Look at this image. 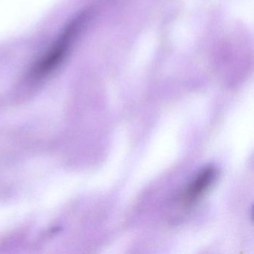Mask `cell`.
<instances>
[{"mask_svg":"<svg viewBox=\"0 0 254 254\" xmlns=\"http://www.w3.org/2000/svg\"><path fill=\"white\" fill-rule=\"evenodd\" d=\"M218 171L214 166L203 168L181 194V201L185 206H191L212 187Z\"/></svg>","mask_w":254,"mask_h":254,"instance_id":"6da1fadb","label":"cell"},{"mask_svg":"<svg viewBox=\"0 0 254 254\" xmlns=\"http://www.w3.org/2000/svg\"><path fill=\"white\" fill-rule=\"evenodd\" d=\"M75 31V24L66 29L60 40L56 43L54 47L51 49L48 55L45 56L44 61L42 60L40 62L38 68L35 70L37 75H41L47 73L59 64V60L60 59L62 60V56H64L66 50H67L69 47L71 38L73 36Z\"/></svg>","mask_w":254,"mask_h":254,"instance_id":"7a4b0ae2","label":"cell"}]
</instances>
